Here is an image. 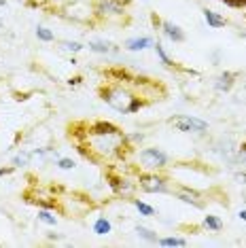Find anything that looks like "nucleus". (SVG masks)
Wrapping results in <instances>:
<instances>
[{
	"label": "nucleus",
	"instance_id": "obj_1",
	"mask_svg": "<svg viewBox=\"0 0 246 248\" xmlns=\"http://www.w3.org/2000/svg\"><path fill=\"white\" fill-rule=\"evenodd\" d=\"M100 95L108 106H113L119 112H138L144 106L140 98H136L130 89L121 87V85H106L100 87Z\"/></svg>",
	"mask_w": 246,
	"mask_h": 248
},
{
	"label": "nucleus",
	"instance_id": "obj_2",
	"mask_svg": "<svg viewBox=\"0 0 246 248\" xmlns=\"http://www.w3.org/2000/svg\"><path fill=\"white\" fill-rule=\"evenodd\" d=\"M170 125L176 127L178 132H206L208 129V123L202 121V119H195V117H189V115H183V117H174L170 119Z\"/></svg>",
	"mask_w": 246,
	"mask_h": 248
},
{
	"label": "nucleus",
	"instance_id": "obj_3",
	"mask_svg": "<svg viewBox=\"0 0 246 248\" xmlns=\"http://www.w3.org/2000/svg\"><path fill=\"white\" fill-rule=\"evenodd\" d=\"M138 183H140V189L147 191V193H166L168 191L166 178L157 176V174H140Z\"/></svg>",
	"mask_w": 246,
	"mask_h": 248
},
{
	"label": "nucleus",
	"instance_id": "obj_4",
	"mask_svg": "<svg viewBox=\"0 0 246 248\" xmlns=\"http://www.w3.org/2000/svg\"><path fill=\"white\" fill-rule=\"evenodd\" d=\"M138 157H140V161L147 168H151V170H159V168H164L168 163L166 153H161L159 149H144Z\"/></svg>",
	"mask_w": 246,
	"mask_h": 248
},
{
	"label": "nucleus",
	"instance_id": "obj_5",
	"mask_svg": "<svg viewBox=\"0 0 246 248\" xmlns=\"http://www.w3.org/2000/svg\"><path fill=\"white\" fill-rule=\"evenodd\" d=\"M93 13L100 15V17H119L123 13V7L117 0H98L96 7H93Z\"/></svg>",
	"mask_w": 246,
	"mask_h": 248
},
{
	"label": "nucleus",
	"instance_id": "obj_6",
	"mask_svg": "<svg viewBox=\"0 0 246 248\" xmlns=\"http://www.w3.org/2000/svg\"><path fill=\"white\" fill-rule=\"evenodd\" d=\"M161 28H164V34L168 38H172L174 43H183L184 41V34H183V30L178 28L176 24H172V21H161Z\"/></svg>",
	"mask_w": 246,
	"mask_h": 248
},
{
	"label": "nucleus",
	"instance_id": "obj_7",
	"mask_svg": "<svg viewBox=\"0 0 246 248\" xmlns=\"http://www.w3.org/2000/svg\"><path fill=\"white\" fill-rule=\"evenodd\" d=\"M229 166H233V168H240L242 172H246V144L244 146H240V149L233 153L231 157H229Z\"/></svg>",
	"mask_w": 246,
	"mask_h": 248
},
{
	"label": "nucleus",
	"instance_id": "obj_8",
	"mask_svg": "<svg viewBox=\"0 0 246 248\" xmlns=\"http://www.w3.org/2000/svg\"><path fill=\"white\" fill-rule=\"evenodd\" d=\"M236 72H223V75L216 78V89L219 92H229V89L233 87V83H236Z\"/></svg>",
	"mask_w": 246,
	"mask_h": 248
},
{
	"label": "nucleus",
	"instance_id": "obj_9",
	"mask_svg": "<svg viewBox=\"0 0 246 248\" xmlns=\"http://www.w3.org/2000/svg\"><path fill=\"white\" fill-rule=\"evenodd\" d=\"M178 200H183L184 204H191V206H195V208H202V206H204L202 197L195 193V191H189V189L181 191V193H178Z\"/></svg>",
	"mask_w": 246,
	"mask_h": 248
},
{
	"label": "nucleus",
	"instance_id": "obj_10",
	"mask_svg": "<svg viewBox=\"0 0 246 248\" xmlns=\"http://www.w3.org/2000/svg\"><path fill=\"white\" fill-rule=\"evenodd\" d=\"M89 49H92V51H96V53H117V51H119L115 45H110L106 41H92V43H89Z\"/></svg>",
	"mask_w": 246,
	"mask_h": 248
},
{
	"label": "nucleus",
	"instance_id": "obj_11",
	"mask_svg": "<svg viewBox=\"0 0 246 248\" xmlns=\"http://www.w3.org/2000/svg\"><path fill=\"white\" fill-rule=\"evenodd\" d=\"M153 45L149 36H142V38H132V41H127V49L130 51H142V49H147Z\"/></svg>",
	"mask_w": 246,
	"mask_h": 248
},
{
	"label": "nucleus",
	"instance_id": "obj_12",
	"mask_svg": "<svg viewBox=\"0 0 246 248\" xmlns=\"http://www.w3.org/2000/svg\"><path fill=\"white\" fill-rule=\"evenodd\" d=\"M204 17H206V21H208L210 28H223V26H225V19H223L221 15H216L215 11H208V9H206V11H204Z\"/></svg>",
	"mask_w": 246,
	"mask_h": 248
},
{
	"label": "nucleus",
	"instance_id": "obj_13",
	"mask_svg": "<svg viewBox=\"0 0 246 248\" xmlns=\"http://www.w3.org/2000/svg\"><path fill=\"white\" fill-rule=\"evenodd\" d=\"M153 47H155V51H157V58L161 60V64H164V66H168V68H172V66H174V62H172V60H170V58H168V55H166L164 47H161L159 43H153Z\"/></svg>",
	"mask_w": 246,
	"mask_h": 248
},
{
	"label": "nucleus",
	"instance_id": "obj_14",
	"mask_svg": "<svg viewBox=\"0 0 246 248\" xmlns=\"http://www.w3.org/2000/svg\"><path fill=\"white\" fill-rule=\"evenodd\" d=\"M93 229H96L98 235H106V233L110 231V223L106 221V218H98L96 225H93Z\"/></svg>",
	"mask_w": 246,
	"mask_h": 248
},
{
	"label": "nucleus",
	"instance_id": "obj_15",
	"mask_svg": "<svg viewBox=\"0 0 246 248\" xmlns=\"http://www.w3.org/2000/svg\"><path fill=\"white\" fill-rule=\"evenodd\" d=\"M132 204L136 206L138 210H140V214H144V217H153V214H155L153 208H151L149 204H144V202H140V200H132Z\"/></svg>",
	"mask_w": 246,
	"mask_h": 248
},
{
	"label": "nucleus",
	"instance_id": "obj_16",
	"mask_svg": "<svg viewBox=\"0 0 246 248\" xmlns=\"http://www.w3.org/2000/svg\"><path fill=\"white\" fill-rule=\"evenodd\" d=\"M204 227H208V229H212V231H219V229L223 227V223H221L216 217H206V218H204Z\"/></svg>",
	"mask_w": 246,
	"mask_h": 248
},
{
	"label": "nucleus",
	"instance_id": "obj_17",
	"mask_svg": "<svg viewBox=\"0 0 246 248\" xmlns=\"http://www.w3.org/2000/svg\"><path fill=\"white\" fill-rule=\"evenodd\" d=\"M136 233L140 235V238L149 240V242H159V240H157V233H153V231H151V229H144V227H136Z\"/></svg>",
	"mask_w": 246,
	"mask_h": 248
},
{
	"label": "nucleus",
	"instance_id": "obj_18",
	"mask_svg": "<svg viewBox=\"0 0 246 248\" xmlns=\"http://www.w3.org/2000/svg\"><path fill=\"white\" fill-rule=\"evenodd\" d=\"M159 244L161 246H184L187 240L184 238H164V240H159Z\"/></svg>",
	"mask_w": 246,
	"mask_h": 248
},
{
	"label": "nucleus",
	"instance_id": "obj_19",
	"mask_svg": "<svg viewBox=\"0 0 246 248\" xmlns=\"http://www.w3.org/2000/svg\"><path fill=\"white\" fill-rule=\"evenodd\" d=\"M38 221H43L47 225H55V217L49 210H38Z\"/></svg>",
	"mask_w": 246,
	"mask_h": 248
},
{
	"label": "nucleus",
	"instance_id": "obj_20",
	"mask_svg": "<svg viewBox=\"0 0 246 248\" xmlns=\"http://www.w3.org/2000/svg\"><path fill=\"white\" fill-rule=\"evenodd\" d=\"M36 36L41 38V41H47V43H49V41H53V32H49L47 28H41V26L36 28Z\"/></svg>",
	"mask_w": 246,
	"mask_h": 248
},
{
	"label": "nucleus",
	"instance_id": "obj_21",
	"mask_svg": "<svg viewBox=\"0 0 246 248\" xmlns=\"http://www.w3.org/2000/svg\"><path fill=\"white\" fill-rule=\"evenodd\" d=\"M62 49H66V51H72V53H79L83 49L81 43H70V41H64L62 43Z\"/></svg>",
	"mask_w": 246,
	"mask_h": 248
},
{
	"label": "nucleus",
	"instance_id": "obj_22",
	"mask_svg": "<svg viewBox=\"0 0 246 248\" xmlns=\"http://www.w3.org/2000/svg\"><path fill=\"white\" fill-rule=\"evenodd\" d=\"M28 159H30V155H17V157H15V159H13V168H17V166H26V163H28Z\"/></svg>",
	"mask_w": 246,
	"mask_h": 248
},
{
	"label": "nucleus",
	"instance_id": "obj_23",
	"mask_svg": "<svg viewBox=\"0 0 246 248\" xmlns=\"http://www.w3.org/2000/svg\"><path fill=\"white\" fill-rule=\"evenodd\" d=\"M58 166L62 168V170H72V168H75V161L72 159H60Z\"/></svg>",
	"mask_w": 246,
	"mask_h": 248
},
{
	"label": "nucleus",
	"instance_id": "obj_24",
	"mask_svg": "<svg viewBox=\"0 0 246 248\" xmlns=\"http://www.w3.org/2000/svg\"><path fill=\"white\" fill-rule=\"evenodd\" d=\"M17 2L26 4V7H36V0H17Z\"/></svg>",
	"mask_w": 246,
	"mask_h": 248
},
{
	"label": "nucleus",
	"instance_id": "obj_25",
	"mask_svg": "<svg viewBox=\"0 0 246 248\" xmlns=\"http://www.w3.org/2000/svg\"><path fill=\"white\" fill-rule=\"evenodd\" d=\"M13 172V168H0V176H4V174H11Z\"/></svg>",
	"mask_w": 246,
	"mask_h": 248
},
{
	"label": "nucleus",
	"instance_id": "obj_26",
	"mask_svg": "<svg viewBox=\"0 0 246 248\" xmlns=\"http://www.w3.org/2000/svg\"><path fill=\"white\" fill-rule=\"evenodd\" d=\"M79 81H81V78H79V77H75V78H70L68 83H70V85H77V83H79Z\"/></svg>",
	"mask_w": 246,
	"mask_h": 248
},
{
	"label": "nucleus",
	"instance_id": "obj_27",
	"mask_svg": "<svg viewBox=\"0 0 246 248\" xmlns=\"http://www.w3.org/2000/svg\"><path fill=\"white\" fill-rule=\"evenodd\" d=\"M240 218H242V221H246V210L240 212Z\"/></svg>",
	"mask_w": 246,
	"mask_h": 248
},
{
	"label": "nucleus",
	"instance_id": "obj_28",
	"mask_svg": "<svg viewBox=\"0 0 246 248\" xmlns=\"http://www.w3.org/2000/svg\"><path fill=\"white\" fill-rule=\"evenodd\" d=\"M0 7H7V0H0Z\"/></svg>",
	"mask_w": 246,
	"mask_h": 248
},
{
	"label": "nucleus",
	"instance_id": "obj_29",
	"mask_svg": "<svg viewBox=\"0 0 246 248\" xmlns=\"http://www.w3.org/2000/svg\"><path fill=\"white\" fill-rule=\"evenodd\" d=\"M0 28H2V19H0Z\"/></svg>",
	"mask_w": 246,
	"mask_h": 248
}]
</instances>
